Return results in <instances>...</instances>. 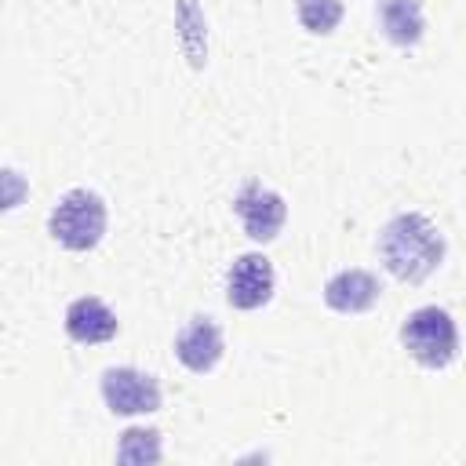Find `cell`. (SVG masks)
<instances>
[{"instance_id": "1", "label": "cell", "mask_w": 466, "mask_h": 466, "mask_svg": "<svg viewBox=\"0 0 466 466\" xmlns=\"http://www.w3.org/2000/svg\"><path fill=\"white\" fill-rule=\"evenodd\" d=\"M379 255H382L386 269L397 280L422 284L441 266V258H444V237H441V229L426 215L404 211V215H393L382 226Z\"/></svg>"}, {"instance_id": "2", "label": "cell", "mask_w": 466, "mask_h": 466, "mask_svg": "<svg viewBox=\"0 0 466 466\" xmlns=\"http://www.w3.org/2000/svg\"><path fill=\"white\" fill-rule=\"evenodd\" d=\"M400 342H404V350H408L422 368L441 371V368H448V364L455 360V353H459V328H455V320H451L448 309H441V306H422V309H415V313L404 317V324H400Z\"/></svg>"}, {"instance_id": "3", "label": "cell", "mask_w": 466, "mask_h": 466, "mask_svg": "<svg viewBox=\"0 0 466 466\" xmlns=\"http://www.w3.org/2000/svg\"><path fill=\"white\" fill-rule=\"evenodd\" d=\"M47 229L66 251H91L106 233V200L91 189H69L51 208Z\"/></svg>"}, {"instance_id": "4", "label": "cell", "mask_w": 466, "mask_h": 466, "mask_svg": "<svg viewBox=\"0 0 466 466\" xmlns=\"http://www.w3.org/2000/svg\"><path fill=\"white\" fill-rule=\"evenodd\" d=\"M102 400L113 415H149L160 411V382L138 368H106Z\"/></svg>"}, {"instance_id": "5", "label": "cell", "mask_w": 466, "mask_h": 466, "mask_svg": "<svg viewBox=\"0 0 466 466\" xmlns=\"http://www.w3.org/2000/svg\"><path fill=\"white\" fill-rule=\"evenodd\" d=\"M233 211L240 215L244 222V233L258 244H269L277 240V233L284 229V218H288V204L277 189H266L262 182H248L237 197H233Z\"/></svg>"}, {"instance_id": "6", "label": "cell", "mask_w": 466, "mask_h": 466, "mask_svg": "<svg viewBox=\"0 0 466 466\" xmlns=\"http://www.w3.org/2000/svg\"><path fill=\"white\" fill-rule=\"evenodd\" d=\"M273 262L262 251L237 255L229 273H226V302L233 309H258L273 299Z\"/></svg>"}, {"instance_id": "7", "label": "cell", "mask_w": 466, "mask_h": 466, "mask_svg": "<svg viewBox=\"0 0 466 466\" xmlns=\"http://www.w3.org/2000/svg\"><path fill=\"white\" fill-rule=\"evenodd\" d=\"M222 328L211 317H193L178 335H175V357L182 360V368H189L193 375H208L218 360H222Z\"/></svg>"}, {"instance_id": "8", "label": "cell", "mask_w": 466, "mask_h": 466, "mask_svg": "<svg viewBox=\"0 0 466 466\" xmlns=\"http://www.w3.org/2000/svg\"><path fill=\"white\" fill-rule=\"evenodd\" d=\"M120 331L116 324V313L95 299V295H84V299H73L69 309H66V335L80 346H98V342H109L113 335Z\"/></svg>"}, {"instance_id": "9", "label": "cell", "mask_w": 466, "mask_h": 466, "mask_svg": "<svg viewBox=\"0 0 466 466\" xmlns=\"http://www.w3.org/2000/svg\"><path fill=\"white\" fill-rule=\"evenodd\" d=\"M379 277L368 269H342L324 284V302L335 313H368L379 302Z\"/></svg>"}, {"instance_id": "10", "label": "cell", "mask_w": 466, "mask_h": 466, "mask_svg": "<svg viewBox=\"0 0 466 466\" xmlns=\"http://www.w3.org/2000/svg\"><path fill=\"white\" fill-rule=\"evenodd\" d=\"M379 25L390 44L411 47L422 40V0H379Z\"/></svg>"}, {"instance_id": "11", "label": "cell", "mask_w": 466, "mask_h": 466, "mask_svg": "<svg viewBox=\"0 0 466 466\" xmlns=\"http://www.w3.org/2000/svg\"><path fill=\"white\" fill-rule=\"evenodd\" d=\"M295 15H299L306 33L328 36L342 22V4L339 0H295Z\"/></svg>"}, {"instance_id": "12", "label": "cell", "mask_w": 466, "mask_h": 466, "mask_svg": "<svg viewBox=\"0 0 466 466\" xmlns=\"http://www.w3.org/2000/svg\"><path fill=\"white\" fill-rule=\"evenodd\" d=\"M120 462H157L160 459V433L157 430H124L120 433V448H116Z\"/></svg>"}, {"instance_id": "13", "label": "cell", "mask_w": 466, "mask_h": 466, "mask_svg": "<svg viewBox=\"0 0 466 466\" xmlns=\"http://www.w3.org/2000/svg\"><path fill=\"white\" fill-rule=\"evenodd\" d=\"M29 193L25 175H18L15 167H0V211H15Z\"/></svg>"}]
</instances>
